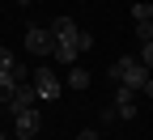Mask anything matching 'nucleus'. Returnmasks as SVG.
<instances>
[{
    "instance_id": "10",
    "label": "nucleus",
    "mask_w": 153,
    "mask_h": 140,
    "mask_svg": "<svg viewBox=\"0 0 153 140\" xmlns=\"http://www.w3.org/2000/svg\"><path fill=\"white\" fill-rule=\"evenodd\" d=\"M132 21H153V4L149 0H136L132 4Z\"/></svg>"
},
{
    "instance_id": "7",
    "label": "nucleus",
    "mask_w": 153,
    "mask_h": 140,
    "mask_svg": "<svg viewBox=\"0 0 153 140\" xmlns=\"http://www.w3.org/2000/svg\"><path fill=\"white\" fill-rule=\"evenodd\" d=\"M38 127H43V115H38L34 106H30L26 115H17V136H34Z\"/></svg>"
},
{
    "instance_id": "8",
    "label": "nucleus",
    "mask_w": 153,
    "mask_h": 140,
    "mask_svg": "<svg viewBox=\"0 0 153 140\" xmlns=\"http://www.w3.org/2000/svg\"><path fill=\"white\" fill-rule=\"evenodd\" d=\"M51 55L60 59V64H68V68H72V64H76V55H81V51H76V43H55V51H51Z\"/></svg>"
},
{
    "instance_id": "1",
    "label": "nucleus",
    "mask_w": 153,
    "mask_h": 140,
    "mask_svg": "<svg viewBox=\"0 0 153 140\" xmlns=\"http://www.w3.org/2000/svg\"><path fill=\"white\" fill-rule=\"evenodd\" d=\"M106 72H111V81H115V85H132V89H145V81H149V68H145V59H132V55L115 59V64H111Z\"/></svg>"
},
{
    "instance_id": "9",
    "label": "nucleus",
    "mask_w": 153,
    "mask_h": 140,
    "mask_svg": "<svg viewBox=\"0 0 153 140\" xmlns=\"http://www.w3.org/2000/svg\"><path fill=\"white\" fill-rule=\"evenodd\" d=\"M13 89H17V81H13V72L9 68H0V102L9 106V98H13Z\"/></svg>"
},
{
    "instance_id": "11",
    "label": "nucleus",
    "mask_w": 153,
    "mask_h": 140,
    "mask_svg": "<svg viewBox=\"0 0 153 140\" xmlns=\"http://www.w3.org/2000/svg\"><path fill=\"white\" fill-rule=\"evenodd\" d=\"M85 85H89V72L85 68H72L68 72V89H85Z\"/></svg>"
},
{
    "instance_id": "12",
    "label": "nucleus",
    "mask_w": 153,
    "mask_h": 140,
    "mask_svg": "<svg viewBox=\"0 0 153 140\" xmlns=\"http://www.w3.org/2000/svg\"><path fill=\"white\" fill-rule=\"evenodd\" d=\"M136 38L140 43H153V21H136Z\"/></svg>"
},
{
    "instance_id": "19",
    "label": "nucleus",
    "mask_w": 153,
    "mask_h": 140,
    "mask_svg": "<svg viewBox=\"0 0 153 140\" xmlns=\"http://www.w3.org/2000/svg\"><path fill=\"white\" fill-rule=\"evenodd\" d=\"M17 4H30V0H17Z\"/></svg>"
},
{
    "instance_id": "5",
    "label": "nucleus",
    "mask_w": 153,
    "mask_h": 140,
    "mask_svg": "<svg viewBox=\"0 0 153 140\" xmlns=\"http://www.w3.org/2000/svg\"><path fill=\"white\" fill-rule=\"evenodd\" d=\"M115 115L119 119H136V89L132 85H119V93H115Z\"/></svg>"
},
{
    "instance_id": "17",
    "label": "nucleus",
    "mask_w": 153,
    "mask_h": 140,
    "mask_svg": "<svg viewBox=\"0 0 153 140\" xmlns=\"http://www.w3.org/2000/svg\"><path fill=\"white\" fill-rule=\"evenodd\" d=\"M76 140H98V132H94V127L89 132H76Z\"/></svg>"
},
{
    "instance_id": "4",
    "label": "nucleus",
    "mask_w": 153,
    "mask_h": 140,
    "mask_svg": "<svg viewBox=\"0 0 153 140\" xmlns=\"http://www.w3.org/2000/svg\"><path fill=\"white\" fill-rule=\"evenodd\" d=\"M34 89H38L43 102L60 98V81H55V72H51V68H34Z\"/></svg>"
},
{
    "instance_id": "15",
    "label": "nucleus",
    "mask_w": 153,
    "mask_h": 140,
    "mask_svg": "<svg viewBox=\"0 0 153 140\" xmlns=\"http://www.w3.org/2000/svg\"><path fill=\"white\" fill-rule=\"evenodd\" d=\"M13 64H17V59H13V51H9V47H0V68H13Z\"/></svg>"
},
{
    "instance_id": "14",
    "label": "nucleus",
    "mask_w": 153,
    "mask_h": 140,
    "mask_svg": "<svg viewBox=\"0 0 153 140\" xmlns=\"http://www.w3.org/2000/svg\"><path fill=\"white\" fill-rule=\"evenodd\" d=\"M140 59H145V68H153V43H140Z\"/></svg>"
},
{
    "instance_id": "2",
    "label": "nucleus",
    "mask_w": 153,
    "mask_h": 140,
    "mask_svg": "<svg viewBox=\"0 0 153 140\" xmlns=\"http://www.w3.org/2000/svg\"><path fill=\"white\" fill-rule=\"evenodd\" d=\"M26 51H30V55H51V51H55V34L43 30V26H30V30H26Z\"/></svg>"
},
{
    "instance_id": "18",
    "label": "nucleus",
    "mask_w": 153,
    "mask_h": 140,
    "mask_svg": "<svg viewBox=\"0 0 153 140\" xmlns=\"http://www.w3.org/2000/svg\"><path fill=\"white\" fill-rule=\"evenodd\" d=\"M145 93H149V98H153V76H149V81H145Z\"/></svg>"
},
{
    "instance_id": "13",
    "label": "nucleus",
    "mask_w": 153,
    "mask_h": 140,
    "mask_svg": "<svg viewBox=\"0 0 153 140\" xmlns=\"http://www.w3.org/2000/svg\"><path fill=\"white\" fill-rule=\"evenodd\" d=\"M89 47H94V34L81 30V34H76V51H89Z\"/></svg>"
},
{
    "instance_id": "16",
    "label": "nucleus",
    "mask_w": 153,
    "mask_h": 140,
    "mask_svg": "<svg viewBox=\"0 0 153 140\" xmlns=\"http://www.w3.org/2000/svg\"><path fill=\"white\" fill-rule=\"evenodd\" d=\"M9 72H13V81H17V85H26V64H13Z\"/></svg>"
},
{
    "instance_id": "3",
    "label": "nucleus",
    "mask_w": 153,
    "mask_h": 140,
    "mask_svg": "<svg viewBox=\"0 0 153 140\" xmlns=\"http://www.w3.org/2000/svg\"><path fill=\"white\" fill-rule=\"evenodd\" d=\"M34 102H43V98H38V89H34V81L17 85V89H13V98H9V110H13V119H17V115H26Z\"/></svg>"
},
{
    "instance_id": "6",
    "label": "nucleus",
    "mask_w": 153,
    "mask_h": 140,
    "mask_svg": "<svg viewBox=\"0 0 153 140\" xmlns=\"http://www.w3.org/2000/svg\"><path fill=\"white\" fill-rule=\"evenodd\" d=\"M51 34H55V43H76L81 26H76L72 17H55V21H51Z\"/></svg>"
}]
</instances>
